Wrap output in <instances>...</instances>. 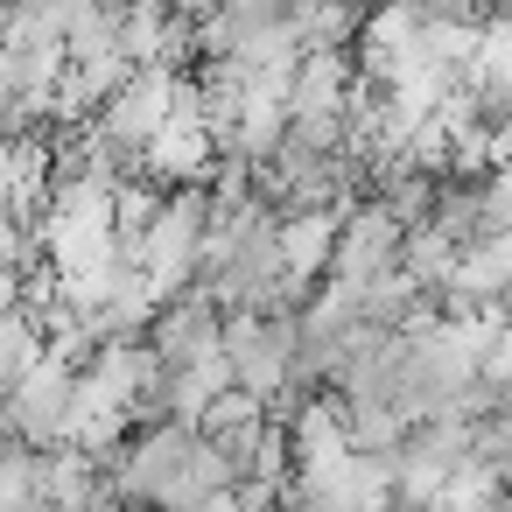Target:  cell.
Wrapping results in <instances>:
<instances>
[{
    "label": "cell",
    "instance_id": "cell-1",
    "mask_svg": "<svg viewBox=\"0 0 512 512\" xmlns=\"http://www.w3.org/2000/svg\"><path fill=\"white\" fill-rule=\"evenodd\" d=\"M477 379H484L498 400H512V316L491 323V337H484V351H477Z\"/></svg>",
    "mask_w": 512,
    "mask_h": 512
},
{
    "label": "cell",
    "instance_id": "cell-2",
    "mask_svg": "<svg viewBox=\"0 0 512 512\" xmlns=\"http://www.w3.org/2000/svg\"><path fill=\"white\" fill-rule=\"evenodd\" d=\"M491 309H498V316H512V288H505V295H498V302H491Z\"/></svg>",
    "mask_w": 512,
    "mask_h": 512
}]
</instances>
